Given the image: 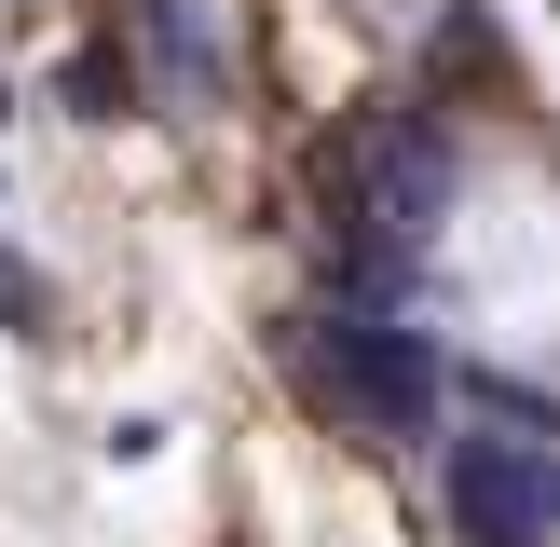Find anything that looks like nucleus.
<instances>
[{
	"mask_svg": "<svg viewBox=\"0 0 560 547\" xmlns=\"http://www.w3.org/2000/svg\"><path fill=\"white\" fill-rule=\"evenodd\" d=\"M438 479H452V534H465V547H547V520H560L534 438H479V424H452V438H438Z\"/></svg>",
	"mask_w": 560,
	"mask_h": 547,
	"instance_id": "nucleus-1",
	"label": "nucleus"
},
{
	"mask_svg": "<svg viewBox=\"0 0 560 547\" xmlns=\"http://www.w3.org/2000/svg\"><path fill=\"white\" fill-rule=\"evenodd\" d=\"M315 383H328L342 424H383V438L438 424V356L410 342V328H383V315H342V328H328V342H315Z\"/></svg>",
	"mask_w": 560,
	"mask_h": 547,
	"instance_id": "nucleus-2",
	"label": "nucleus"
},
{
	"mask_svg": "<svg viewBox=\"0 0 560 547\" xmlns=\"http://www.w3.org/2000/svg\"><path fill=\"white\" fill-rule=\"evenodd\" d=\"M151 42H164V82L206 109L219 96V27H206V0H151Z\"/></svg>",
	"mask_w": 560,
	"mask_h": 547,
	"instance_id": "nucleus-3",
	"label": "nucleus"
}]
</instances>
